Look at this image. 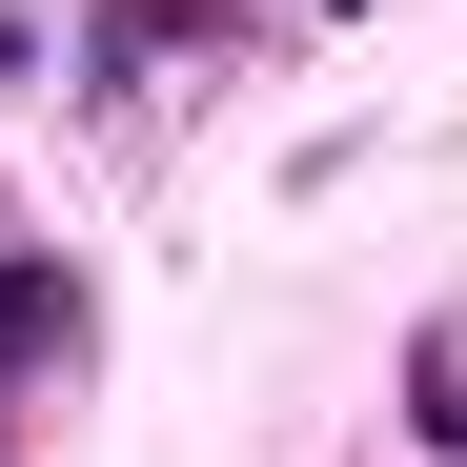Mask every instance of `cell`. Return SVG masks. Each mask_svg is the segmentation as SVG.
I'll return each instance as SVG.
<instances>
[{
	"label": "cell",
	"mask_w": 467,
	"mask_h": 467,
	"mask_svg": "<svg viewBox=\"0 0 467 467\" xmlns=\"http://www.w3.org/2000/svg\"><path fill=\"white\" fill-rule=\"evenodd\" d=\"M407 427H427V447H467V326H427V366H407Z\"/></svg>",
	"instance_id": "6da1fadb"
},
{
	"label": "cell",
	"mask_w": 467,
	"mask_h": 467,
	"mask_svg": "<svg viewBox=\"0 0 467 467\" xmlns=\"http://www.w3.org/2000/svg\"><path fill=\"white\" fill-rule=\"evenodd\" d=\"M0 346H41V285H21V265H0Z\"/></svg>",
	"instance_id": "7a4b0ae2"
}]
</instances>
